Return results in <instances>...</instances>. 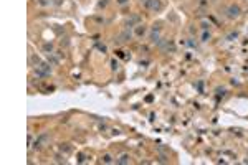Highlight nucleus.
Returning <instances> with one entry per match:
<instances>
[{
	"mask_svg": "<svg viewBox=\"0 0 248 165\" xmlns=\"http://www.w3.org/2000/svg\"><path fill=\"white\" fill-rule=\"evenodd\" d=\"M50 73H51L50 63H43L41 61L40 65L35 68V76H38V78H47V76H50Z\"/></svg>",
	"mask_w": 248,
	"mask_h": 165,
	"instance_id": "f257e3e1",
	"label": "nucleus"
},
{
	"mask_svg": "<svg viewBox=\"0 0 248 165\" xmlns=\"http://www.w3.org/2000/svg\"><path fill=\"white\" fill-rule=\"evenodd\" d=\"M227 17L230 20H235V18H238L241 15V8H240V5H237V3H232V5H228V8H227Z\"/></svg>",
	"mask_w": 248,
	"mask_h": 165,
	"instance_id": "f03ea898",
	"label": "nucleus"
},
{
	"mask_svg": "<svg viewBox=\"0 0 248 165\" xmlns=\"http://www.w3.org/2000/svg\"><path fill=\"white\" fill-rule=\"evenodd\" d=\"M146 7L152 12H159V10H162V2L161 0H146Z\"/></svg>",
	"mask_w": 248,
	"mask_h": 165,
	"instance_id": "7ed1b4c3",
	"label": "nucleus"
},
{
	"mask_svg": "<svg viewBox=\"0 0 248 165\" xmlns=\"http://www.w3.org/2000/svg\"><path fill=\"white\" fill-rule=\"evenodd\" d=\"M48 139H50V135H48V134H41L40 137L33 142V147H35V149H41V147L48 142Z\"/></svg>",
	"mask_w": 248,
	"mask_h": 165,
	"instance_id": "20e7f679",
	"label": "nucleus"
},
{
	"mask_svg": "<svg viewBox=\"0 0 248 165\" xmlns=\"http://www.w3.org/2000/svg\"><path fill=\"white\" fill-rule=\"evenodd\" d=\"M151 41L152 43H161V35H159V26H154V30H152V33H151Z\"/></svg>",
	"mask_w": 248,
	"mask_h": 165,
	"instance_id": "39448f33",
	"label": "nucleus"
},
{
	"mask_svg": "<svg viewBox=\"0 0 248 165\" xmlns=\"http://www.w3.org/2000/svg\"><path fill=\"white\" fill-rule=\"evenodd\" d=\"M131 38H132V32H131V30H126V32H122L119 35L118 41H122V43H124V41H129Z\"/></svg>",
	"mask_w": 248,
	"mask_h": 165,
	"instance_id": "423d86ee",
	"label": "nucleus"
},
{
	"mask_svg": "<svg viewBox=\"0 0 248 165\" xmlns=\"http://www.w3.org/2000/svg\"><path fill=\"white\" fill-rule=\"evenodd\" d=\"M131 162V157H129L128 154H122L118 160H116V164H119V165H126V164H129Z\"/></svg>",
	"mask_w": 248,
	"mask_h": 165,
	"instance_id": "0eeeda50",
	"label": "nucleus"
},
{
	"mask_svg": "<svg viewBox=\"0 0 248 165\" xmlns=\"http://www.w3.org/2000/svg\"><path fill=\"white\" fill-rule=\"evenodd\" d=\"M40 63H41V59L38 58L36 55H32V56H30V65L32 66H38Z\"/></svg>",
	"mask_w": 248,
	"mask_h": 165,
	"instance_id": "6e6552de",
	"label": "nucleus"
},
{
	"mask_svg": "<svg viewBox=\"0 0 248 165\" xmlns=\"http://www.w3.org/2000/svg\"><path fill=\"white\" fill-rule=\"evenodd\" d=\"M101 162H103V164H113V157H111L109 154H104L103 158H101Z\"/></svg>",
	"mask_w": 248,
	"mask_h": 165,
	"instance_id": "1a4fd4ad",
	"label": "nucleus"
},
{
	"mask_svg": "<svg viewBox=\"0 0 248 165\" xmlns=\"http://www.w3.org/2000/svg\"><path fill=\"white\" fill-rule=\"evenodd\" d=\"M144 33H146V26H141V25H139L137 28H136V35H137V36H142Z\"/></svg>",
	"mask_w": 248,
	"mask_h": 165,
	"instance_id": "9d476101",
	"label": "nucleus"
},
{
	"mask_svg": "<svg viewBox=\"0 0 248 165\" xmlns=\"http://www.w3.org/2000/svg\"><path fill=\"white\" fill-rule=\"evenodd\" d=\"M43 51L51 53L53 51V45H51V43H45V45H43Z\"/></svg>",
	"mask_w": 248,
	"mask_h": 165,
	"instance_id": "9b49d317",
	"label": "nucleus"
},
{
	"mask_svg": "<svg viewBox=\"0 0 248 165\" xmlns=\"http://www.w3.org/2000/svg\"><path fill=\"white\" fill-rule=\"evenodd\" d=\"M208 40H210V33L205 30V32L202 33V41H208Z\"/></svg>",
	"mask_w": 248,
	"mask_h": 165,
	"instance_id": "f8f14e48",
	"label": "nucleus"
},
{
	"mask_svg": "<svg viewBox=\"0 0 248 165\" xmlns=\"http://www.w3.org/2000/svg\"><path fill=\"white\" fill-rule=\"evenodd\" d=\"M237 36H238V33H237V32H233V33H230V35L227 36V40H228V41H232V40H233V38H237Z\"/></svg>",
	"mask_w": 248,
	"mask_h": 165,
	"instance_id": "ddd939ff",
	"label": "nucleus"
},
{
	"mask_svg": "<svg viewBox=\"0 0 248 165\" xmlns=\"http://www.w3.org/2000/svg\"><path fill=\"white\" fill-rule=\"evenodd\" d=\"M48 3H50L48 0H38V5H41V7H47Z\"/></svg>",
	"mask_w": 248,
	"mask_h": 165,
	"instance_id": "4468645a",
	"label": "nucleus"
},
{
	"mask_svg": "<svg viewBox=\"0 0 248 165\" xmlns=\"http://www.w3.org/2000/svg\"><path fill=\"white\" fill-rule=\"evenodd\" d=\"M63 150H65V152H70V145H68V144H63V145H61V152H63Z\"/></svg>",
	"mask_w": 248,
	"mask_h": 165,
	"instance_id": "2eb2a0df",
	"label": "nucleus"
},
{
	"mask_svg": "<svg viewBox=\"0 0 248 165\" xmlns=\"http://www.w3.org/2000/svg\"><path fill=\"white\" fill-rule=\"evenodd\" d=\"M111 68H113V69H118V61H116V59L111 61Z\"/></svg>",
	"mask_w": 248,
	"mask_h": 165,
	"instance_id": "dca6fc26",
	"label": "nucleus"
},
{
	"mask_svg": "<svg viewBox=\"0 0 248 165\" xmlns=\"http://www.w3.org/2000/svg\"><path fill=\"white\" fill-rule=\"evenodd\" d=\"M217 92H218V98H220V96H225V92H227V91L222 88V89H217Z\"/></svg>",
	"mask_w": 248,
	"mask_h": 165,
	"instance_id": "f3484780",
	"label": "nucleus"
},
{
	"mask_svg": "<svg viewBox=\"0 0 248 165\" xmlns=\"http://www.w3.org/2000/svg\"><path fill=\"white\" fill-rule=\"evenodd\" d=\"M78 162H80V164L84 162V155H83V154H78Z\"/></svg>",
	"mask_w": 248,
	"mask_h": 165,
	"instance_id": "a211bd4d",
	"label": "nucleus"
},
{
	"mask_svg": "<svg viewBox=\"0 0 248 165\" xmlns=\"http://www.w3.org/2000/svg\"><path fill=\"white\" fill-rule=\"evenodd\" d=\"M119 5H126V3H129V0H116Z\"/></svg>",
	"mask_w": 248,
	"mask_h": 165,
	"instance_id": "6ab92c4d",
	"label": "nucleus"
}]
</instances>
